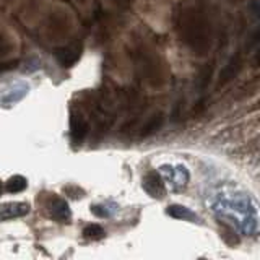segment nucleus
I'll use <instances>...</instances> for the list:
<instances>
[{
	"label": "nucleus",
	"instance_id": "9d476101",
	"mask_svg": "<svg viewBox=\"0 0 260 260\" xmlns=\"http://www.w3.org/2000/svg\"><path fill=\"white\" fill-rule=\"evenodd\" d=\"M162 114H158V116H153L151 117V120L146 124L145 127H143V130H142V137H148L150 134H153V132H156V130L161 127V124H162Z\"/></svg>",
	"mask_w": 260,
	"mask_h": 260
},
{
	"label": "nucleus",
	"instance_id": "20e7f679",
	"mask_svg": "<svg viewBox=\"0 0 260 260\" xmlns=\"http://www.w3.org/2000/svg\"><path fill=\"white\" fill-rule=\"evenodd\" d=\"M29 211V205L24 202H8L0 205V221H8V219L24 216Z\"/></svg>",
	"mask_w": 260,
	"mask_h": 260
},
{
	"label": "nucleus",
	"instance_id": "423d86ee",
	"mask_svg": "<svg viewBox=\"0 0 260 260\" xmlns=\"http://www.w3.org/2000/svg\"><path fill=\"white\" fill-rule=\"evenodd\" d=\"M57 59L63 65V67H70L73 65L80 57V47L78 46H72V47H65V49H59L57 51Z\"/></svg>",
	"mask_w": 260,
	"mask_h": 260
},
{
	"label": "nucleus",
	"instance_id": "0eeeda50",
	"mask_svg": "<svg viewBox=\"0 0 260 260\" xmlns=\"http://www.w3.org/2000/svg\"><path fill=\"white\" fill-rule=\"evenodd\" d=\"M166 213L173 218H177V219H185V221H199V216L190 211L187 207H182V205H171L168 207Z\"/></svg>",
	"mask_w": 260,
	"mask_h": 260
},
{
	"label": "nucleus",
	"instance_id": "6e6552de",
	"mask_svg": "<svg viewBox=\"0 0 260 260\" xmlns=\"http://www.w3.org/2000/svg\"><path fill=\"white\" fill-rule=\"evenodd\" d=\"M26 185H28V181L23 176H13L7 181L5 189L10 193H18V192H23L24 189H26Z\"/></svg>",
	"mask_w": 260,
	"mask_h": 260
},
{
	"label": "nucleus",
	"instance_id": "1a4fd4ad",
	"mask_svg": "<svg viewBox=\"0 0 260 260\" xmlns=\"http://www.w3.org/2000/svg\"><path fill=\"white\" fill-rule=\"evenodd\" d=\"M104 230L100 224H89L83 230V236L86 239H91V241H98V239H103L104 238Z\"/></svg>",
	"mask_w": 260,
	"mask_h": 260
},
{
	"label": "nucleus",
	"instance_id": "f03ea898",
	"mask_svg": "<svg viewBox=\"0 0 260 260\" xmlns=\"http://www.w3.org/2000/svg\"><path fill=\"white\" fill-rule=\"evenodd\" d=\"M161 173L166 176V181L171 185V189L181 190L185 187L187 181H189V173L185 171V168H173V166H162Z\"/></svg>",
	"mask_w": 260,
	"mask_h": 260
},
{
	"label": "nucleus",
	"instance_id": "39448f33",
	"mask_svg": "<svg viewBox=\"0 0 260 260\" xmlns=\"http://www.w3.org/2000/svg\"><path fill=\"white\" fill-rule=\"evenodd\" d=\"M70 130H72V138L75 143H81L85 140V137L88 135V130H89V125L88 122L80 117V116H72V120H70Z\"/></svg>",
	"mask_w": 260,
	"mask_h": 260
},
{
	"label": "nucleus",
	"instance_id": "f8f14e48",
	"mask_svg": "<svg viewBox=\"0 0 260 260\" xmlns=\"http://www.w3.org/2000/svg\"><path fill=\"white\" fill-rule=\"evenodd\" d=\"M0 193H2V184H0Z\"/></svg>",
	"mask_w": 260,
	"mask_h": 260
},
{
	"label": "nucleus",
	"instance_id": "7ed1b4c3",
	"mask_svg": "<svg viewBox=\"0 0 260 260\" xmlns=\"http://www.w3.org/2000/svg\"><path fill=\"white\" fill-rule=\"evenodd\" d=\"M143 189L148 192L151 197H165L166 193V187H165V181H162V177L159 173L156 171H150V173H146L145 177H143Z\"/></svg>",
	"mask_w": 260,
	"mask_h": 260
},
{
	"label": "nucleus",
	"instance_id": "f257e3e1",
	"mask_svg": "<svg viewBox=\"0 0 260 260\" xmlns=\"http://www.w3.org/2000/svg\"><path fill=\"white\" fill-rule=\"evenodd\" d=\"M46 208H47L49 218L55 219L57 223H70L72 211L69 208V203L65 200H62L59 197H52V199H49Z\"/></svg>",
	"mask_w": 260,
	"mask_h": 260
},
{
	"label": "nucleus",
	"instance_id": "9b49d317",
	"mask_svg": "<svg viewBox=\"0 0 260 260\" xmlns=\"http://www.w3.org/2000/svg\"><path fill=\"white\" fill-rule=\"evenodd\" d=\"M108 208H109L108 205H93L91 207V211H93L94 215L100 216V218H108V216L112 215V210L109 211Z\"/></svg>",
	"mask_w": 260,
	"mask_h": 260
}]
</instances>
